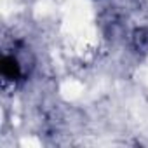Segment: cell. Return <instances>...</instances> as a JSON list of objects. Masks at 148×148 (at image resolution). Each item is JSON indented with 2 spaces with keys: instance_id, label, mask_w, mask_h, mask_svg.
Instances as JSON below:
<instances>
[{
  "instance_id": "obj_1",
  "label": "cell",
  "mask_w": 148,
  "mask_h": 148,
  "mask_svg": "<svg viewBox=\"0 0 148 148\" xmlns=\"http://www.w3.org/2000/svg\"><path fill=\"white\" fill-rule=\"evenodd\" d=\"M35 66V58L28 47L23 44H18L14 47V52H5L0 61V75L4 84L18 86L23 80L28 79Z\"/></svg>"
},
{
  "instance_id": "obj_2",
  "label": "cell",
  "mask_w": 148,
  "mask_h": 148,
  "mask_svg": "<svg viewBox=\"0 0 148 148\" xmlns=\"http://www.w3.org/2000/svg\"><path fill=\"white\" fill-rule=\"evenodd\" d=\"M103 32L110 40H117L124 35V19L119 12L110 9L103 14Z\"/></svg>"
},
{
  "instance_id": "obj_3",
  "label": "cell",
  "mask_w": 148,
  "mask_h": 148,
  "mask_svg": "<svg viewBox=\"0 0 148 148\" xmlns=\"http://www.w3.org/2000/svg\"><path fill=\"white\" fill-rule=\"evenodd\" d=\"M131 49L139 56H148V26H136L131 35Z\"/></svg>"
}]
</instances>
